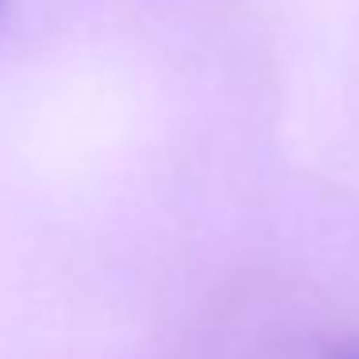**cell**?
Segmentation results:
<instances>
[{"instance_id":"2","label":"cell","mask_w":359,"mask_h":359,"mask_svg":"<svg viewBox=\"0 0 359 359\" xmlns=\"http://www.w3.org/2000/svg\"><path fill=\"white\" fill-rule=\"evenodd\" d=\"M0 8H4V0H0Z\"/></svg>"},{"instance_id":"1","label":"cell","mask_w":359,"mask_h":359,"mask_svg":"<svg viewBox=\"0 0 359 359\" xmlns=\"http://www.w3.org/2000/svg\"><path fill=\"white\" fill-rule=\"evenodd\" d=\"M344 359H359V351H348V355H344Z\"/></svg>"}]
</instances>
